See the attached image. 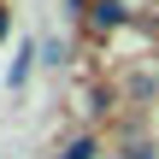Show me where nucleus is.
I'll list each match as a JSON object with an SVG mask.
<instances>
[{"instance_id":"1","label":"nucleus","mask_w":159,"mask_h":159,"mask_svg":"<svg viewBox=\"0 0 159 159\" xmlns=\"http://www.w3.org/2000/svg\"><path fill=\"white\" fill-rule=\"evenodd\" d=\"M124 12H130L124 0H94V24H100V30H112V24H124Z\"/></svg>"},{"instance_id":"2","label":"nucleus","mask_w":159,"mask_h":159,"mask_svg":"<svg viewBox=\"0 0 159 159\" xmlns=\"http://www.w3.org/2000/svg\"><path fill=\"white\" fill-rule=\"evenodd\" d=\"M65 159H94V142H89V136H83V142H71V148H65Z\"/></svg>"},{"instance_id":"3","label":"nucleus","mask_w":159,"mask_h":159,"mask_svg":"<svg viewBox=\"0 0 159 159\" xmlns=\"http://www.w3.org/2000/svg\"><path fill=\"white\" fill-rule=\"evenodd\" d=\"M136 159H148V148H136Z\"/></svg>"}]
</instances>
